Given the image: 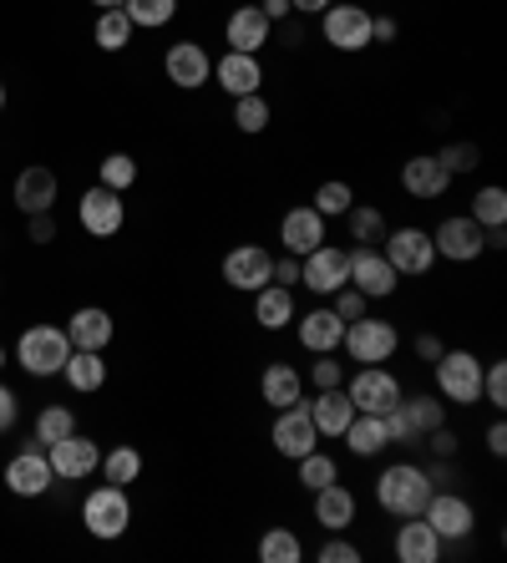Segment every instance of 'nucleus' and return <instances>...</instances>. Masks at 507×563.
<instances>
[{
    "label": "nucleus",
    "instance_id": "f257e3e1",
    "mask_svg": "<svg viewBox=\"0 0 507 563\" xmlns=\"http://www.w3.org/2000/svg\"><path fill=\"white\" fill-rule=\"evenodd\" d=\"M431 493H437V483H431V472L417 467V462H396V467H386L376 477V503L386 512H396V518H417Z\"/></svg>",
    "mask_w": 507,
    "mask_h": 563
},
{
    "label": "nucleus",
    "instance_id": "f03ea898",
    "mask_svg": "<svg viewBox=\"0 0 507 563\" xmlns=\"http://www.w3.org/2000/svg\"><path fill=\"white\" fill-rule=\"evenodd\" d=\"M66 355H71V341H66L62 325H31L15 345V361L26 376H62Z\"/></svg>",
    "mask_w": 507,
    "mask_h": 563
},
{
    "label": "nucleus",
    "instance_id": "7ed1b4c3",
    "mask_svg": "<svg viewBox=\"0 0 507 563\" xmlns=\"http://www.w3.org/2000/svg\"><path fill=\"white\" fill-rule=\"evenodd\" d=\"M340 345L351 351L355 366H386L390 355H396V345H401V335H396V325H390V320L361 314V320H351V325H345Z\"/></svg>",
    "mask_w": 507,
    "mask_h": 563
},
{
    "label": "nucleus",
    "instance_id": "20e7f679",
    "mask_svg": "<svg viewBox=\"0 0 507 563\" xmlns=\"http://www.w3.org/2000/svg\"><path fill=\"white\" fill-rule=\"evenodd\" d=\"M81 523H87L91 538H122L132 523V503L128 493H122L118 483H107V487H91L87 503H81Z\"/></svg>",
    "mask_w": 507,
    "mask_h": 563
},
{
    "label": "nucleus",
    "instance_id": "39448f33",
    "mask_svg": "<svg viewBox=\"0 0 507 563\" xmlns=\"http://www.w3.org/2000/svg\"><path fill=\"white\" fill-rule=\"evenodd\" d=\"M320 36L335 52H365L371 46V11L351 5V0H330L326 11H320Z\"/></svg>",
    "mask_w": 507,
    "mask_h": 563
},
{
    "label": "nucleus",
    "instance_id": "423d86ee",
    "mask_svg": "<svg viewBox=\"0 0 507 563\" xmlns=\"http://www.w3.org/2000/svg\"><path fill=\"white\" fill-rule=\"evenodd\" d=\"M437 391L447 396V401H456V407H472V401H482V366L477 355L467 351H442L437 361Z\"/></svg>",
    "mask_w": 507,
    "mask_h": 563
},
{
    "label": "nucleus",
    "instance_id": "0eeeda50",
    "mask_svg": "<svg viewBox=\"0 0 507 563\" xmlns=\"http://www.w3.org/2000/svg\"><path fill=\"white\" fill-rule=\"evenodd\" d=\"M345 396H351L355 411H371V417H386L396 401H401V380L390 376L386 366H361L345 380Z\"/></svg>",
    "mask_w": 507,
    "mask_h": 563
},
{
    "label": "nucleus",
    "instance_id": "6e6552de",
    "mask_svg": "<svg viewBox=\"0 0 507 563\" xmlns=\"http://www.w3.org/2000/svg\"><path fill=\"white\" fill-rule=\"evenodd\" d=\"M351 275V254L330 250V244H315L310 254H299V285L315 289V295H335Z\"/></svg>",
    "mask_w": 507,
    "mask_h": 563
},
{
    "label": "nucleus",
    "instance_id": "1a4fd4ad",
    "mask_svg": "<svg viewBox=\"0 0 507 563\" xmlns=\"http://www.w3.org/2000/svg\"><path fill=\"white\" fill-rule=\"evenodd\" d=\"M390 260V269L396 275H427L431 264H437V244H431L427 229H396V234H386V250H381Z\"/></svg>",
    "mask_w": 507,
    "mask_h": 563
},
{
    "label": "nucleus",
    "instance_id": "9d476101",
    "mask_svg": "<svg viewBox=\"0 0 507 563\" xmlns=\"http://www.w3.org/2000/svg\"><path fill=\"white\" fill-rule=\"evenodd\" d=\"M315 446H320V432H315V417H310V407H305V396H299L295 407H285L274 417V452H285L289 462H299L305 452H315Z\"/></svg>",
    "mask_w": 507,
    "mask_h": 563
},
{
    "label": "nucleus",
    "instance_id": "9b49d317",
    "mask_svg": "<svg viewBox=\"0 0 507 563\" xmlns=\"http://www.w3.org/2000/svg\"><path fill=\"white\" fill-rule=\"evenodd\" d=\"M482 229L472 213H456V219H442L437 223V234H431V244H437V254L442 260H452V264H472L482 254Z\"/></svg>",
    "mask_w": 507,
    "mask_h": 563
},
{
    "label": "nucleus",
    "instance_id": "f8f14e48",
    "mask_svg": "<svg viewBox=\"0 0 507 563\" xmlns=\"http://www.w3.org/2000/svg\"><path fill=\"white\" fill-rule=\"evenodd\" d=\"M46 462H52L56 477H71V483H81V477H91V472L102 467V446L91 442V437L71 432V437H62V442L46 446Z\"/></svg>",
    "mask_w": 507,
    "mask_h": 563
},
{
    "label": "nucleus",
    "instance_id": "ddd939ff",
    "mask_svg": "<svg viewBox=\"0 0 507 563\" xmlns=\"http://www.w3.org/2000/svg\"><path fill=\"white\" fill-rule=\"evenodd\" d=\"M345 285H355L365 300H386V295H396V269H390V260L381 250L361 244V250L351 254V275H345Z\"/></svg>",
    "mask_w": 507,
    "mask_h": 563
},
{
    "label": "nucleus",
    "instance_id": "4468645a",
    "mask_svg": "<svg viewBox=\"0 0 507 563\" xmlns=\"http://www.w3.org/2000/svg\"><path fill=\"white\" fill-rule=\"evenodd\" d=\"M163 71H168V81L183 87V92H198L203 81H213V62L198 41H173L168 56H163Z\"/></svg>",
    "mask_w": 507,
    "mask_h": 563
},
{
    "label": "nucleus",
    "instance_id": "2eb2a0df",
    "mask_svg": "<svg viewBox=\"0 0 507 563\" xmlns=\"http://www.w3.org/2000/svg\"><path fill=\"white\" fill-rule=\"evenodd\" d=\"M421 518H427L431 528H437V538H467L472 528H477V512H472V503L467 498H456V493H431L427 498V508H421Z\"/></svg>",
    "mask_w": 507,
    "mask_h": 563
},
{
    "label": "nucleus",
    "instance_id": "dca6fc26",
    "mask_svg": "<svg viewBox=\"0 0 507 563\" xmlns=\"http://www.w3.org/2000/svg\"><path fill=\"white\" fill-rule=\"evenodd\" d=\"M269 250H260V244H239V250L223 254V285L244 289V295H254V289L269 285Z\"/></svg>",
    "mask_w": 507,
    "mask_h": 563
},
{
    "label": "nucleus",
    "instance_id": "f3484780",
    "mask_svg": "<svg viewBox=\"0 0 507 563\" xmlns=\"http://www.w3.org/2000/svg\"><path fill=\"white\" fill-rule=\"evenodd\" d=\"M81 229L87 234H97V239H112L122 229V219H128V209H122V194H112V188H87L81 194Z\"/></svg>",
    "mask_w": 507,
    "mask_h": 563
},
{
    "label": "nucleus",
    "instance_id": "a211bd4d",
    "mask_svg": "<svg viewBox=\"0 0 507 563\" xmlns=\"http://www.w3.org/2000/svg\"><path fill=\"white\" fill-rule=\"evenodd\" d=\"M52 483H56V472H52V462H46V452H36V446L5 462V487H11L15 498H41Z\"/></svg>",
    "mask_w": 507,
    "mask_h": 563
},
{
    "label": "nucleus",
    "instance_id": "6ab92c4d",
    "mask_svg": "<svg viewBox=\"0 0 507 563\" xmlns=\"http://www.w3.org/2000/svg\"><path fill=\"white\" fill-rule=\"evenodd\" d=\"M401 188L411 198H442L447 188H452V173L437 163V153H417V157H406L401 163Z\"/></svg>",
    "mask_w": 507,
    "mask_h": 563
},
{
    "label": "nucleus",
    "instance_id": "aec40b11",
    "mask_svg": "<svg viewBox=\"0 0 507 563\" xmlns=\"http://www.w3.org/2000/svg\"><path fill=\"white\" fill-rule=\"evenodd\" d=\"M269 31H274V21L260 11V5H239V11L229 15V26H223V36H229V52H249V56H260L264 46H269Z\"/></svg>",
    "mask_w": 507,
    "mask_h": 563
},
{
    "label": "nucleus",
    "instance_id": "412c9836",
    "mask_svg": "<svg viewBox=\"0 0 507 563\" xmlns=\"http://www.w3.org/2000/svg\"><path fill=\"white\" fill-rule=\"evenodd\" d=\"M279 244H285V254H310L315 244H326V219L315 213V203H299L279 219Z\"/></svg>",
    "mask_w": 507,
    "mask_h": 563
},
{
    "label": "nucleus",
    "instance_id": "4be33fe9",
    "mask_svg": "<svg viewBox=\"0 0 507 563\" xmlns=\"http://www.w3.org/2000/svg\"><path fill=\"white\" fill-rule=\"evenodd\" d=\"M213 81H219L229 97H249V92H260L264 66H260V56H249V52H223L219 62H213Z\"/></svg>",
    "mask_w": 507,
    "mask_h": 563
},
{
    "label": "nucleus",
    "instance_id": "5701e85b",
    "mask_svg": "<svg viewBox=\"0 0 507 563\" xmlns=\"http://www.w3.org/2000/svg\"><path fill=\"white\" fill-rule=\"evenodd\" d=\"M396 559L401 563H437L442 559V538H437V528L427 523V518H401V528H396Z\"/></svg>",
    "mask_w": 507,
    "mask_h": 563
},
{
    "label": "nucleus",
    "instance_id": "b1692460",
    "mask_svg": "<svg viewBox=\"0 0 507 563\" xmlns=\"http://www.w3.org/2000/svg\"><path fill=\"white\" fill-rule=\"evenodd\" d=\"M295 335H299V345H305L310 355H326V351H340L345 320H340L335 310H310V314H299Z\"/></svg>",
    "mask_w": 507,
    "mask_h": 563
},
{
    "label": "nucleus",
    "instance_id": "393cba45",
    "mask_svg": "<svg viewBox=\"0 0 507 563\" xmlns=\"http://www.w3.org/2000/svg\"><path fill=\"white\" fill-rule=\"evenodd\" d=\"M305 407H310L315 432L320 437H345V427H351V417H355L345 386H335V391H315V401H305Z\"/></svg>",
    "mask_w": 507,
    "mask_h": 563
},
{
    "label": "nucleus",
    "instance_id": "a878e982",
    "mask_svg": "<svg viewBox=\"0 0 507 563\" xmlns=\"http://www.w3.org/2000/svg\"><path fill=\"white\" fill-rule=\"evenodd\" d=\"M315 523L326 528V533H340V528L355 523V493L351 487H340V477L315 493Z\"/></svg>",
    "mask_w": 507,
    "mask_h": 563
},
{
    "label": "nucleus",
    "instance_id": "bb28decb",
    "mask_svg": "<svg viewBox=\"0 0 507 563\" xmlns=\"http://www.w3.org/2000/svg\"><path fill=\"white\" fill-rule=\"evenodd\" d=\"M66 341H71V351H107V345H112V314L97 310V305L77 310V314H71Z\"/></svg>",
    "mask_w": 507,
    "mask_h": 563
},
{
    "label": "nucleus",
    "instance_id": "cd10ccee",
    "mask_svg": "<svg viewBox=\"0 0 507 563\" xmlns=\"http://www.w3.org/2000/svg\"><path fill=\"white\" fill-rule=\"evenodd\" d=\"M260 396L269 401V407L285 411L305 396V376H299L289 361H274V366H264V376H260Z\"/></svg>",
    "mask_w": 507,
    "mask_h": 563
},
{
    "label": "nucleus",
    "instance_id": "c85d7f7f",
    "mask_svg": "<svg viewBox=\"0 0 507 563\" xmlns=\"http://www.w3.org/2000/svg\"><path fill=\"white\" fill-rule=\"evenodd\" d=\"M15 203H21V213H52L56 173L52 168H26L21 178H15Z\"/></svg>",
    "mask_w": 507,
    "mask_h": 563
},
{
    "label": "nucleus",
    "instance_id": "c756f323",
    "mask_svg": "<svg viewBox=\"0 0 507 563\" xmlns=\"http://www.w3.org/2000/svg\"><path fill=\"white\" fill-rule=\"evenodd\" d=\"M345 442H351L355 457H376L390 446V432H386V417H371V411H355L351 427H345Z\"/></svg>",
    "mask_w": 507,
    "mask_h": 563
},
{
    "label": "nucleus",
    "instance_id": "7c9ffc66",
    "mask_svg": "<svg viewBox=\"0 0 507 563\" xmlns=\"http://www.w3.org/2000/svg\"><path fill=\"white\" fill-rule=\"evenodd\" d=\"M254 320H260L264 330H285L289 320H295V295H289L285 285L254 289Z\"/></svg>",
    "mask_w": 507,
    "mask_h": 563
},
{
    "label": "nucleus",
    "instance_id": "2f4dec72",
    "mask_svg": "<svg viewBox=\"0 0 507 563\" xmlns=\"http://www.w3.org/2000/svg\"><path fill=\"white\" fill-rule=\"evenodd\" d=\"M62 376L71 380V391H102V386H107L102 351H71V355H66V366H62Z\"/></svg>",
    "mask_w": 507,
    "mask_h": 563
},
{
    "label": "nucleus",
    "instance_id": "473e14b6",
    "mask_svg": "<svg viewBox=\"0 0 507 563\" xmlns=\"http://www.w3.org/2000/svg\"><path fill=\"white\" fill-rule=\"evenodd\" d=\"M137 472H143V452H137V446H112V452L102 457V477H107V483L128 487V483H137Z\"/></svg>",
    "mask_w": 507,
    "mask_h": 563
},
{
    "label": "nucleus",
    "instance_id": "72a5a7b5",
    "mask_svg": "<svg viewBox=\"0 0 507 563\" xmlns=\"http://www.w3.org/2000/svg\"><path fill=\"white\" fill-rule=\"evenodd\" d=\"M122 11H128L132 26H168L173 15H178V0H122Z\"/></svg>",
    "mask_w": 507,
    "mask_h": 563
},
{
    "label": "nucleus",
    "instance_id": "f704fd0d",
    "mask_svg": "<svg viewBox=\"0 0 507 563\" xmlns=\"http://www.w3.org/2000/svg\"><path fill=\"white\" fill-rule=\"evenodd\" d=\"M128 41H132V21H128L122 5H112V11L97 15V46H102V52H122Z\"/></svg>",
    "mask_w": 507,
    "mask_h": 563
},
{
    "label": "nucleus",
    "instance_id": "c9c22d12",
    "mask_svg": "<svg viewBox=\"0 0 507 563\" xmlns=\"http://www.w3.org/2000/svg\"><path fill=\"white\" fill-rule=\"evenodd\" d=\"M472 219L482 223V229H503L507 223V194L497 184L477 188V198H472Z\"/></svg>",
    "mask_w": 507,
    "mask_h": 563
},
{
    "label": "nucleus",
    "instance_id": "e433bc0d",
    "mask_svg": "<svg viewBox=\"0 0 507 563\" xmlns=\"http://www.w3.org/2000/svg\"><path fill=\"white\" fill-rule=\"evenodd\" d=\"M351 203H355V194H351V184H340V178L315 188V213H320V219H345Z\"/></svg>",
    "mask_w": 507,
    "mask_h": 563
},
{
    "label": "nucleus",
    "instance_id": "4c0bfd02",
    "mask_svg": "<svg viewBox=\"0 0 507 563\" xmlns=\"http://www.w3.org/2000/svg\"><path fill=\"white\" fill-rule=\"evenodd\" d=\"M260 559L264 563H299L305 549H299V538L289 533V528H269V533L260 538Z\"/></svg>",
    "mask_w": 507,
    "mask_h": 563
},
{
    "label": "nucleus",
    "instance_id": "58836bf2",
    "mask_svg": "<svg viewBox=\"0 0 507 563\" xmlns=\"http://www.w3.org/2000/svg\"><path fill=\"white\" fill-rule=\"evenodd\" d=\"M335 477H340L335 457H326L320 446L299 457V487H310V493H320V487H326V483H335Z\"/></svg>",
    "mask_w": 507,
    "mask_h": 563
},
{
    "label": "nucleus",
    "instance_id": "ea45409f",
    "mask_svg": "<svg viewBox=\"0 0 507 563\" xmlns=\"http://www.w3.org/2000/svg\"><path fill=\"white\" fill-rule=\"evenodd\" d=\"M77 432V417H71V407H46L36 417V446H52L62 442V437Z\"/></svg>",
    "mask_w": 507,
    "mask_h": 563
},
{
    "label": "nucleus",
    "instance_id": "a19ab883",
    "mask_svg": "<svg viewBox=\"0 0 507 563\" xmlns=\"http://www.w3.org/2000/svg\"><path fill=\"white\" fill-rule=\"evenodd\" d=\"M269 102H264L260 92H249V97H234V128L239 132H249V137H254V132H264L269 128Z\"/></svg>",
    "mask_w": 507,
    "mask_h": 563
},
{
    "label": "nucleus",
    "instance_id": "79ce46f5",
    "mask_svg": "<svg viewBox=\"0 0 507 563\" xmlns=\"http://www.w3.org/2000/svg\"><path fill=\"white\" fill-rule=\"evenodd\" d=\"M345 223H351V239H355V244H381V239H386V219H381V209H365V203H351Z\"/></svg>",
    "mask_w": 507,
    "mask_h": 563
},
{
    "label": "nucleus",
    "instance_id": "37998d69",
    "mask_svg": "<svg viewBox=\"0 0 507 563\" xmlns=\"http://www.w3.org/2000/svg\"><path fill=\"white\" fill-rule=\"evenodd\" d=\"M137 184V163H132L128 153H107L102 157V188H112V194H122V188Z\"/></svg>",
    "mask_w": 507,
    "mask_h": 563
},
{
    "label": "nucleus",
    "instance_id": "c03bdc74",
    "mask_svg": "<svg viewBox=\"0 0 507 563\" xmlns=\"http://www.w3.org/2000/svg\"><path fill=\"white\" fill-rule=\"evenodd\" d=\"M437 163H442L447 173H472L482 163V153H477V143H452V147H442V153H437Z\"/></svg>",
    "mask_w": 507,
    "mask_h": 563
},
{
    "label": "nucleus",
    "instance_id": "a18cd8bd",
    "mask_svg": "<svg viewBox=\"0 0 507 563\" xmlns=\"http://www.w3.org/2000/svg\"><path fill=\"white\" fill-rule=\"evenodd\" d=\"M482 401H493V407H507V361H493V366H482Z\"/></svg>",
    "mask_w": 507,
    "mask_h": 563
},
{
    "label": "nucleus",
    "instance_id": "49530a36",
    "mask_svg": "<svg viewBox=\"0 0 507 563\" xmlns=\"http://www.w3.org/2000/svg\"><path fill=\"white\" fill-rule=\"evenodd\" d=\"M335 386H345V366L335 361V351L315 355V391H335Z\"/></svg>",
    "mask_w": 507,
    "mask_h": 563
},
{
    "label": "nucleus",
    "instance_id": "de8ad7c7",
    "mask_svg": "<svg viewBox=\"0 0 507 563\" xmlns=\"http://www.w3.org/2000/svg\"><path fill=\"white\" fill-rule=\"evenodd\" d=\"M365 305H371V300H365L355 285H340V289H335V305H330V310H335L340 320L351 325V320H361V314H365Z\"/></svg>",
    "mask_w": 507,
    "mask_h": 563
},
{
    "label": "nucleus",
    "instance_id": "09e8293b",
    "mask_svg": "<svg viewBox=\"0 0 507 563\" xmlns=\"http://www.w3.org/2000/svg\"><path fill=\"white\" fill-rule=\"evenodd\" d=\"M269 285H299V254H279V260L269 264Z\"/></svg>",
    "mask_w": 507,
    "mask_h": 563
},
{
    "label": "nucleus",
    "instance_id": "8fccbe9b",
    "mask_svg": "<svg viewBox=\"0 0 507 563\" xmlns=\"http://www.w3.org/2000/svg\"><path fill=\"white\" fill-rule=\"evenodd\" d=\"M320 563H361V549L345 543V538H330L326 549H320Z\"/></svg>",
    "mask_w": 507,
    "mask_h": 563
},
{
    "label": "nucleus",
    "instance_id": "3c124183",
    "mask_svg": "<svg viewBox=\"0 0 507 563\" xmlns=\"http://www.w3.org/2000/svg\"><path fill=\"white\" fill-rule=\"evenodd\" d=\"M26 219H31V244H52V239H56L52 213H26Z\"/></svg>",
    "mask_w": 507,
    "mask_h": 563
},
{
    "label": "nucleus",
    "instance_id": "603ef678",
    "mask_svg": "<svg viewBox=\"0 0 507 563\" xmlns=\"http://www.w3.org/2000/svg\"><path fill=\"white\" fill-rule=\"evenodd\" d=\"M15 411H21L15 391H11V386H0V432H11V427H15Z\"/></svg>",
    "mask_w": 507,
    "mask_h": 563
},
{
    "label": "nucleus",
    "instance_id": "864d4df0",
    "mask_svg": "<svg viewBox=\"0 0 507 563\" xmlns=\"http://www.w3.org/2000/svg\"><path fill=\"white\" fill-rule=\"evenodd\" d=\"M427 437H431V452H437V457H452V452H456V437L447 432V421L437 427V432H427Z\"/></svg>",
    "mask_w": 507,
    "mask_h": 563
},
{
    "label": "nucleus",
    "instance_id": "5fc2aeb1",
    "mask_svg": "<svg viewBox=\"0 0 507 563\" xmlns=\"http://www.w3.org/2000/svg\"><path fill=\"white\" fill-rule=\"evenodd\" d=\"M487 452H493V457H507V427H503V421H493V427H487Z\"/></svg>",
    "mask_w": 507,
    "mask_h": 563
},
{
    "label": "nucleus",
    "instance_id": "6e6d98bb",
    "mask_svg": "<svg viewBox=\"0 0 507 563\" xmlns=\"http://www.w3.org/2000/svg\"><path fill=\"white\" fill-rule=\"evenodd\" d=\"M371 41H396V21L390 15H371Z\"/></svg>",
    "mask_w": 507,
    "mask_h": 563
},
{
    "label": "nucleus",
    "instance_id": "4d7b16f0",
    "mask_svg": "<svg viewBox=\"0 0 507 563\" xmlns=\"http://www.w3.org/2000/svg\"><path fill=\"white\" fill-rule=\"evenodd\" d=\"M442 351H447V345L437 341V335H417V355H421V361H427V366H431V361H437V355H442Z\"/></svg>",
    "mask_w": 507,
    "mask_h": 563
},
{
    "label": "nucleus",
    "instance_id": "13d9d810",
    "mask_svg": "<svg viewBox=\"0 0 507 563\" xmlns=\"http://www.w3.org/2000/svg\"><path fill=\"white\" fill-rule=\"evenodd\" d=\"M260 11L269 15L274 26H279V21H289V15H295V11H289V0H260Z\"/></svg>",
    "mask_w": 507,
    "mask_h": 563
},
{
    "label": "nucleus",
    "instance_id": "bf43d9fd",
    "mask_svg": "<svg viewBox=\"0 0 507 563\" xmlns=\"http://www.w3.org/2000/svg\"><path fill=\"white\" fill-rule=\"evenodd\" d=\"M330 0H289V11H299V15H320Z\"/></svg>",
    "mask_w": 507,
    "mask_h": 563
},
{
    "label": "nucleus",
    "instance_id": "052dcab7",
    "mask_svg": "<svg viewBox=\"0 0 507 563\" xmlns=\"http://www.w3.org/2000/svg\"><path fill=\"white\" fill-rule=\"evenodd\" d=\"M279 26H285V46H299V41H305V31H299L295 21H279Z\"/></svg>",
    "mask_w": 507,
    "mask_h": 563
},
{
    "label": "nucleus",
    "instance_id": "680f3d73",
    "mask_svg": "<svg viewBox=\"0 0 507 563\" xmlns=\"http://www.w3.org/2000/svg\"><path fill=\"white\" fill-rule=\"evenodd\" d=\"M91 5H97V11H112V5H122V0H91Z\"/></svg>",
    "mask_w": 507,
    "mask_h": 563
},
{
    "label": "nucleus",
    "instance_id": "e2e57ef3",
    "mask_svg": "<svg viewBox=\"0 0 507 563\" xmlns=\"http://www.w3.org/2000/svg\"><path fill=\"white\" fill-rule=\"evenodd\" d=\"M0 107H5V87H0Z\"/></svg>",
    "mask_w": 507,
    "mask_h": 563
},
{
    "label": "nucleus",
    "instance_id": "0e129e2a",
    "mask_svg": "<svg viewBox=\"0 0 507 563\" xmlns=\"http://www.w3.org/2000/svg\"><path fill=\"white\" fill-rule=\"evenodd\" d=\"M0 366H5V351H0Z\"/></svg>",
    "mask_w": 507,
    "mask_h": 563
}]
</instances>
